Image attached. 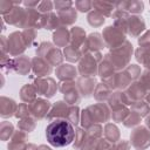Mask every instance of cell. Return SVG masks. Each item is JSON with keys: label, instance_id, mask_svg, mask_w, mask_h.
I'll list each match as a JSON object with an SVG mask.
<instances>
[{"label": "cell", "instance_id": "35", "mask_svg": "<svg viewBox=\"0 0 150 150\" xmlns=\"http://www.w3.org/2000/svg\"><path fill=\"white\" fill-rule=\"evenodd\" d=\"M63 56L69 62H79L80 59L82 57V53H81V49L75 48L71 45H69L63 49Z\"/></svg>", "mask_w": 150, "mask_h": 150}, {"label": "cell", "instance_id": "13", "mask_svg": "<svg viewBox=\"0 0 150 150\" xmlns=\"http://www.w3.org/2000/svg\"><path fill=\"white\" fill-rule=\"evenodd\" d=\"M103 83H105L112 91H123L132 83V80L124 70H122L115 73L114 76H111L109 80H107Z\"/></svg>", "mask_w": 150, "mask_h": 150}, {"label": "cell", "instance_id": "44", "mask_svg": "<svg viewBox=\"0 0 150 150\" xmlns=\"http://www.w3.org/2000/svg\"><path fill=\"white\" fill-rule=\"evenodd\" d=\"M86 132L89 137H93L95 139H101L103 137V128L98 123H96V124L89 127L88 129H86Z\"/></svg>", "mask_w": 150, "mask_h": 150}, {"label": "cell", "instance_id": "21", "mask_svg": "<svg viewBox=\"0 0 150 150\" xmlns=\"http://www.w3.org/2000/svg\"><path fill=\"white\" fill-rule=\"evenodd\" d=\"M25 13H26V8L20 7V6H14L13 9L8 14L2 16V20L8 25H12V26L20 28L22 25L23 18H25Z\"/></svg>", "mask_w": 150, "mask_h": 150}, {"label": "cell", "instance_id": "59", "mask_svg": "<svg viewBox=\"0 0 150 150\" xmlns=\"http://www.w3.org/2000/svg\"><path fill=\"white\" fill-rule=\"evenodd\" d=\"M25 150H38V145H35L34 143H27Z\"/></svg>", "mask_w": 150, "mask_h": 150}, {"label": "cell", "instance_id": "42", "mask_svg": "<svg viewBox=\"0 0 150 150\" xmlns=\"http://www.w3.org/2000/svg\"><path fill=\"white\" fill-rule=\"evenodd\" d=\"M75 138H74V142H73V148L75 150H79L81 148V145L83 144L84 139H86V136H87V132H86V129L83 128H76L75 129Z\"/></svg>", "mask_w": 150, "mask_h": 150}, {"label": "cell", "instance_id": "36", "mask_svg": "<svg viewBox=\"0 0 150 150\" xmlns=\"http://www.w3.org/2000/svg\"><path fill=\"white\" fill-rule=\"evenodd\" d=\"M87 21H88V23H89L91 27H101V26L104 23L105 18H104L101 13H98L97 11L93 9V11H90V12L88 13V15H87Z\"/></svg>", "mask_w": 150, "mask_h": 150}, {"label": "cell", "instance_id": "17", "mask_svg": "<svg viewBox=\"0 0 150 150\" xmlns=\"http://www.w3.org/2000/svg\"><path fill=\"white\" fill-rule=\"evenodd\" d=\"M69 107L70 105L66 101H57V102H55L52 105V108H50L46 120L49 121V122H52L54 120H67Z\"/></svg>", "mask_w": 150, "mask_h": 150}, {"label": "cell", "instance_id": "51", "mask_svg": "<svg viewBox=\"0 0 150 150\" xmlns=\"http://www.w3.org/2000/svg\"><path fill=\"white\" fill-rule=\"evenodd\" d=\"M14 1H9V0H1L0 1V13L2 16H5L6 14H8L13 7H14Z\"/></svg>", "mask_w": 150, "mask_h": 150}, {"label": "cell", "instance_id": "7", "mask_svg": "<svg viewBox=\"0 0 150 150\" xmlns=\"http://www.w3.org/2000/svg\"><path fill=\"white\" fill-rule=\"evenodd\" d=\"M130 144L136 150H145L150 146V130L145 125L136 127L130 134Z\"/></svg>", "mask_w": 150, "mask_h": 150}, {"label": "cell", "instance_id": "40", "mask_svg": "<svg viewBox=\"0 0 150 150\" xmlns=\"http://www.w3.org/2000/svg\"><path fill=\"white\" fill-rule=\"evenodd\" d=\"M80 120H81V112H80L79 105H70L69 111H68V116H67V121L69 123H71L74 127H77Z\"/></svg>", "mask_w": 150, "mask_h": 150}, {"label": "cell", "instance_id": "38", "mask_svg": "<svg viewBox=\"0 0 150 150\" xmlns=\"http://www.w3.org/2000/svg\"><path fill=\"white\" fill-rule=\"evenodd\" d=\"M14 125L8 122V121H4L0 124V139L1 141H9L11 137L14 134Z\"/></svg>", "mask_w": 150, "mask_h": 150}, {"label": "cell", "instance_id": "2", "mask_svg": "<svg viewBox=\"0 0 150 150\" xmlns=\"http://www.w3.org/2000/svg\"><path fill=\"white\" fill-rule=\"evenodd\" d=\"M111 118V110L107 103L97 102L83 109L81 111V125L83 129H88L89 127L98 123H108Z\"/></svg>", "mask_w": 150, "mask_h": 150}, {"label": "cell", "instance_id": "9", "mask_svg": "<svg viewBox=\"0 0 150 150\" xmlns=\"http://www.w3.org/2000/svg\"><path fill=\"white\" fill-rule=\"evenodd\" d=\"M33 86L38 95H41L46 98H50L55 95L56 90L59 89V83L55 82L53 77H36L33 81Z\"/></svg>", "mask_w": 150, "mask_h": 150}, {"label": "cell", "instance_id": "37", "mask_svg": "<svg viewBox=\"0 0 150 150\" xmlns=\"http://www.w3.org/2000/svg\"><path fill=\"white\" fill-rule=\"evenodd\" d=\"M35 127H36V120L33 118L32 116L19 120V122H18V129L21 131H25L27 134L32 132L35 129Z\"/></svg>", "mask_w": 150, "mask_h": 150}, {"label": "cell", "instance_id": "50", "mask_svg": "<svg viewBox=\"0 0 150 150\" xmlns=\"http://www.w3.org/2000/svg\"><path fill=\"white\" fill-rule=\"evenodd\" d=\"M100 139H95L93 137H89L88 135L86 136V139L83 142V144L81 145V148L79 150H95L96 149V145L98 143Z\"/></svg>", "mask_w": 150, "mask_h": 150}, {"label": "cell", "instance_id": "10", "mask_svg": "<svg viewBox=\"0 0 150 150\" xmlns=\"http://www.w3.org/2000/svg\"><path fill=\"white\" fill-rule=\"evenodd\" d=\"M7 45H8V55L9 56H20L23 55L25 50L28 48L22 35V32H13L7 36Z\"/></svg>", "mask_w": 150, "mask_h": 150}, {"label": "cell", "instance_id": "14", "mask_svg": "<svg viewBox=\"0 0 150 150\" xmlns=\"http://www.w3.org/2000/svg\"><path fill=\"white\" fill-rule=\"evenodd\" d=\"M104 47H105V43L103 41L102 34H100L97 32H94V33H90L87 36L83 46L81 47V53L83 55V54L91 53V52H100Z\"/></svg>", "mask_w": 150, "mask_h": 150}, {"label": "cell", "instance_id": "33", "mask_svg": "<svg viewBox=\"0 0 150 150\" xmlns=\"http://www.w3.org/2000/svg\"><path fill=\"white\" fill-rule=\"evenodd\" d=\"M115 73H117V71L115 70V68L112 67V64L108 60L103 59L102 62L98 66V75L102 79V82H105L107 80H109L111 76L115 75Z\"/></svg>", "mask_w": 150, "mask_h": 150}, {"label": "cell", "instance_id": "23", "mask_svg": "<svg viewBox=\"0 0 150 150\" xmlns=\"http://www.w3.org/2000/svg\"><path fill=\"white\" fill-rule=\"evenodd\" d=\"M18 109V104L13 98L1 96L0 97V116L2 118H9L12 116H15Z\"/></svg>", "mask_w": 150, "mask_h": 150}, {"label": "cell", "instance_id": "24", "mask_svg": "<svg viewBox=\"0 0 150 150\" xmlns=\"http://www.w3.org/2000/svg\"><path fill=\"white\" fill-rule=\"evenodd\" d=\"M32 70V60L27 55H20L14 59V73L26 76Z\"/></svg>", "mask_w": 150, "mask_h": 150}, {"label": "cell", "instance_id": "4", "mask_svg": "<svg viewBox=\"0 0 150 150\" xmlns=\"http://www.w3.org/2000/svg\"><path fill=\"white\" fill-rule=\"evenodd\" d=\"M103 60L100 52L83 54L77 64V71L82 77H95L98 74V66Z\"/></svg>", "mask_w": 150, "mask_h": 150}, {"label": "cell", "instance_id": "8", "mask_svg": "<svg viewBox=\"0 0 150 150\" xmlns=\"http://www.w3.org/2000/svg\"><path fill=\"white\" fill-rule=\"evenodd\" d=\"M125 35L127 34H124L121 29H118L114 25L105 27L102 32V38L105 43V47H108L110 49H114V48L121 46L122 43H124L127 41Z\"/></svg>", "mask_w": 150, "mask_h": 150}, {"label": "cell", "instance_id": "15", "mask_svg": "<svg viewBox=\"0 0 150 150\" xmlns=\"http://www.w3.org/2000/svg\"><path fill=\"white\" fill-rule=\"evenodd\" d=\"M145 30V21L141 15H129L125 25V33L131 38H139Z\"/></svg>", "mask_w": 150, "mask_h": 150}, {"label": "cell", "instance_id": "1", "mask_svg": "<svg viewBox=\"0 0 150 150\" xmlns=\"http://www.w3.org/2000/svg\"><path fill=\"white\" fill-rule=\"evenodd\" d=\"M75 129L67 120H54L46 128V138L52 146L63 148L74 142Z\"/></svg>", "mask_w": 150, "mask_h": 150}, {"label": "cell", "instance_id": "45", "mask_svg": "<svg viewBox=\"0 0 150 150\" xmlns=\"http://www.w3.org/2000/svg\"><path fill=\"white\" fill-rule=\"evenodd\" d=\"M124 71L130 76V79L132 80V82L138 81V79H139V76H141V74H142L141 67H139L138 64H129V66L124 69Z\"/></svg>", "mask_w": 150, "mask_h": 150}, {"label": "cell", "instance_id": "62", "mask_svg": "<svg viewBox=\"0 0 150 150\" xmlns=\"http://www.w3.org/2000/svg\"><path fill=\"white\" fill-rule=\"evenodd\" d=\"M145 101H146V103L150 105V91L146 94V96H145Z\"/></svg>", "mask_w": 150, "mask_h": 150}, {"label": "cell", "instance_id": "53", "mask_svg": "<svg viewBox=\"0 0 150 150\" xmlns=\"http://www.w3.org/2000/svg\"><path fill=\"white\" fill-rule=\"evenodd\" d=\"M138 81L142 83V86L149 93L150 91V70H148V69L143 70L142 74H141V76H139V79H138Z\"/></svg>", "mask_w": 150, "mask_h": 150}, {"label": "cell", "instance_id": "28", "mask_svg": "<svg viewBox=\"0 0 150 150\" xmlns=\"http://www.w3.org/2000/svg\"><path fill=\"white\" fill-rule=\"evenodd\" d=\"M59 27H61V23H60L57 14H55L53 12L47 13V14H42L41 28H45L47 30H54V29L56 30Z\"/></svg>", "mask_w": 150, "mask_h": 150}, {"label": "cell", "instance_id": "32", "mask_svg": "<svg viewBox=\"0 0 150 150\" xmlns=\"http://www.w3.org/2000/svg\"><path fill=\"white\" fill-rule=\"evenodd\" d=\"M103 135H104V138L112 144L118 142L120 137H121L120 129L114 123H105V125L103 128Z\"/></svg>", "mask_w": 150, "mask_h": 150}, {"label": "cell", "instance_id": "34", "mask_svg": "<svg viewBox=\"0 0 150 150\" xmlns=\"http://www.w3.org/2000/svg\"><path fill=\"white\" fill-rule=\"evenodd\" d=\"M135 57L137 62L141 63L145 69L150 70V48H142L138 47L135 50Z\"/></svg>", "mask_w": 150, "mask_h": 150}, {"label": "cell", "instance_id": "39", "mask_svg": "<svg viewBox=\"0 0 150 150\" xmlns=\"http://www.w3.org/2000/svg\"><path fill=\"white\" fill-rule=\"evenodd\" d=\"M131 111H135L141 117H146L150 114V105L146 103V101L142 100L131 105Z\"/></svg>", "mask_w": 150, "mask_h": 150}, {"label": "cell", "instance_id": "48", "mask_svg": "<svg viewBox=\"0 0 150 150\" xmlns=\"http://www.w3.org/2000/svg\"><path fill=\"white\" fill-rule=\"evenodd\" d=\"M75 8L81 13H89L93 9V1L90 0H77L75 1Z\"/></svg>", "mask_w": 150, "mask_h": 150}, {"label": "cell", "instance_id": "22", "mask_svg": "<svg viewBox=\"0 0 150 150\" xmlns=\"http://www.w3.org/2000/svg\"><path fill=\"white\" fill-rule=\"evenodd\" d=\"M27 141H28V134L21 130H16L11 137L7 144V149L8 150H25L27 145Z\"/></svg>", "mask_w": 150, "mask_h": 150}, {"label": "cell", "instance_id": "55", "mask_svg": "<svg viewBox=\"0 0 150 150\" xmlns=\"http://www.w3.org/2000/svg\"><path fill=\"white\" fill-rule=\"evenodd\" d=\"M74 5L73 1H62V0H57L54 2V7L56 9V12H61V11H66L68 8H71Z\"/></svg>", "mask_w": 150, "mask_h": 150}, {"label": "cell", "instance_id": "61", "mask_svg": "<svg viewBox=\"0 0 150 150\" xmlns=\"http://www.w3.org/2000/svg\"><path fill=\"white\" fill-rule=\"evenodd\" d=\"M145 127H146V128L150 130V114H149V115L145 117Z\"/></svg>", "mask_w": 150, "mask_h": 150}, {"label": "cell", "instance_id": "26", "mask_svg": "<svg viewBox=\"0 0 150 150\" xmlns=\"http://www.w3.org/2000/svg\"><path fill=\"white\" fill-rule=\"evenodd\" d=\"M86 39H87V35H86V32L82 27L75 26L70 29V45L73 47L81 49Z\"/></svg>", "mask_w": 150, "mask_h": 150}, {"label": "cell", "instance_id": "20", "mask_svg": "<svg viewBox=\"0 0 150 150\" xmlns=\"http://www.w3.org/2000/svg\"><path fill=\"white\" fill-rule=\"evenodd\" d=\"M55 74L61 82H64V81H75L79 71L77 68H75V66L69 63H62L59 67H56Z\"/></svg>", "mask_w": 150, "mask_h": 150}, {"label": "cell", "instance_id": "18", "mask_svg": "<svg viewBox=\"0 0 150 150\" xmlns=\"http://www.w3.org/2000/svg\"><path fill=\"white\" fill-rule=\"evenodd\" d=\"M96 80L95 77H79L76 80V87L80 91L82 97H90L94 94V90L96 88Z\"/></svg>", "mask_w": 150, "mask_h": 150}, {"label": "cell", "instance_id": "19", "mask_svg": "<svg viewBox=\"0 0 150 150\" xmlns=\"http://www.w3.org/2000/svg\"><path fill=\"white\" fill-rule=\"evenodd\" d=\"M116 9L124 11L130 15H139L144 11V2L139 0H131V1H120L115 2Z\"/></svg>", "mask_w": 150, "mask_h": 150}, {"label": "cell", "instance_id": "60", "mask_svg": "<svg viewBox=\"0 0 150 150\" xmlns=\"http://www.w3.org/2000/svg\"><path fill=\"white\" fill-rule=\"evenodd\" d=\"M38 150H53V149L47 146V145H45V144H41V145L38 146Z\"/></svg>", "mask_w": 150, "mask_h": 150}, {"label": "cell", "instance_id": "52", "mask_svg": "<svg viewBox=\"0 0 150 150\" xmlns=\"http://www.w3.org/2000/svg\"><path fill=\"white\" fill-rule=\"evenodd\" d=\"M53 7H54V2H52L49 0H46V1H40V5L38 6L36 9L41 14H47V13H50L53 11Z\"/></svg>", "mask_w": 150, "mask_h": 150}, {"label": "cell", "instance_id": "31", "mask_svg": "<svg viewBox=\"0 0 150 150\" xmlns=\"http://www.w3.org/2000/svg\"><path fill=\"white\" fill-rule=\"evenodd\" d=\"M36 95H38V93H36L33 83H26L20 89V98L23 103H27V104L32 103L35 98H38Z\"/></svg>", "mask_w": 150, "mask_h": 150}, {"label": "cell", "instance_id": "12", "mask_svg": "<svg viewBox=\"0 0 150 150\" xmlns=\"http://www.w3.org/2000/svg\"><path fill=\"white\" fill-rule=\"evenodd\" d=\"M28 105H29V110H30V116L33 118H35L36 121H40V120H43L47 117L53 104L48 101V98L38 97Z\"/></svg>", "mask_w": 150, "mask_h": 150}, {"label": "cell", "instance_id": "3", "mask_svg": "<svg viewBox=\"0 0 150 150\" xmlns=\"http://www.w3.org/2000/svg\"><path fill=\"white\" fill-rule=\"evenodd\" d=\"M132 52H134L132 45H131V42H129L127 40L121 46H118L114 49H110V52L107 53L103 56V59L108 60L112 64V67L115 68L116 71H122L130 64V59H131Z\"/></svg>", "mask_w": 150, "mask_h": 150}, {"label": "cell", "instance_id": "5", "mask_svg": "<svg viewBox=\"0 0 150 150\" xmlns=\"http://www.w3.org/2000/svg\"><path fill=\"white\" fill-rule=\"evenodd\" d=\"M35 54H36V56L43 57L45 60H47L52 66H56V67L62 64V61L64 57L62 52L56 46H54L52 42H48V41L41 42L38 46Z\"/></svg>", "mask_w": 150, "mask_h": 150}, {"label": "cell", "instance_id": "58", "mask_svg": "<svg viewBox=\"0 0 150 150\" xmlns=\"http://www.w3.org/2000/svg\"><path fill=\"white\" fill-rule=\"evenodd\" d=\"M22 5L26 7V8H38V6L40 5V1L39 0H35V1H22Z\"/></svg>", "mask_w": 150, "mask_h": 150}, {"label": "cell", "instance_id": "46", "mask_svg": "<svg viewBox=\"0 0 150 150\" xmlns=\"http://www.w3.org/2000/svg\"><path fill=\"white\" fill-rule=\"evenodd\" d=\"M0 67L5 73H13L14 71V59H11L9 55L1 56Z\"/></svg>", "mask_w": 150, "mask_h": 150}, {"label": "cell", "instance_id": "11", "mask_svg": "<svg viewBox=\"0 0 150 150\" xmlns=\"http://www.w3.org/2000/svg\"><path fill=\"white\" fill-rule=\"evenodd\" d=\"M59 90L63 94L64 101L69 105H77L81 102V94L77 90L75 81H64L59 83Z\"/></svg>", "mask_w": 150, "mask_h": 150}, {"label": "cell", "instance_id": "25", "mask_svg": "<svg viewBox=\"0 0 150 150\" xmlns=\"http://www.w3.org/2000/svg\"><path fill=\"white\" fill-rule=\"evenodd\" d=\"M53 41L55 46L59 47H67L70 43V30H68L67 27H59L54 33H53Z\"/></svg>", "mask_w": 150, "mask_h": 150}, {"label": "cell", "instance_id": "27", "mask_svg": "<svg viewBox=\"0 0 150 150\" xmlns=\"http://www.w3.org/2000/svg\"><path fill=\"white\" fill-rule=\"evenodd\" d=\"M93 9L101 13L104 18H108V16H112L114 12L116 11V6H115V2L95 0L93 1Z\"/></svg>", "mask_w": 150, "mask_h": 150}, {"label": "cell", "instance_id": "57", "mask_svg": "<svg viewBox=\"0 0 150 150\" xmlns=\"http://www.w3.org/2000/svg\"><path fill=\"white\" fill-rule=\"evenodd\" d=\"M8 49V45H7V38L1 35V56H5L6 54H8L7 52Z\"/></svg>", "mask_w": 150, "mask_h": 150}, {"label": "cell", "instance_id": "49", "mask_svg": "<svg viewBox=\"0 0 150 150\" xmlns=\"http://www.w3.org/2000/svg\"><path fill=\"white\" fill-rule=\"evenodd\" d=\"M22 35L25 38V41H26L28 48L35 43V39H36V30L35 29H23Z\"/></svg>", "mask_w": 150, "mask_h": 150}, {"label": "cell", "instance_id": "54", "mask_svg": "<svg viewBox=\"0 0 150 150\" xmlns=\"http://www.w3.org/2000/svg\"><path fill=\"white\" fill-rule=\"evenodd\" d=\"M138 45L142 48H150V29L145 30L144 34L138 38Z\"/></svg>", "mask_w": 150, "mask_h": 150}, {"label": "cell", "instance_id": "41", "mask_svg": "<svg viewBox=\"0 0 150 150\" xmlns=\"http://www.w3.org/2000/svg\"><path fill=\"white\" fill-rule=\"evenodd\" d=\"M141 121H142V117H141L138 114H136L135 111H131V110H130L129 115H128L127 118L123 121V125H124L125 128H135V127H138V125H139Z\"/></svg>", "mask_w": 150, "mask_h": 150}, {"label": "cell", "instance_id": "43", "mask_svg": "<svg viewBox=\"0 0 150 150\" xmlns=\"http://www.w3.org/2000/svg\"><path fill=\"white\" fill-rule=\"evenodd\" d=\"M129 112H130V109H129L128 107H123V108H121V109H117V110L111 111V118H112V121L116 122V123L123 122V121L127 118V116L129 115Z\"/></svg>", "mask_w": 150, "mask_h": 150}, {"label": "cell", "instance_id": "30", "mask_svg": "<svg viewBox=\"0 0 150 150\" xmlns=\"http://www.w3.org/2000/svg\"><path fill=\"white\" fill-rule=\"evenodd\" d=\"M57 16H59V20H60L61 26L67 27V26H71L76 21L77 13H76V9L71 7V8H68L66 11L57 12Z\"/></svg>", "mask_w": 150, "mask_h": 150}, {"label": "cell", "instance_id": "16", "mask_svg": "<svg viewBox=\"0 0 150 150\" xmlns=\"http://www.w3.org/2000/svg\"><path fill=\"white\" fill-rule=\"evenodd\" d=\"M32 71L36 77H48L53 71V66L43 57L35 56L32 59Z\"/></svg>", "mask_w": 150, "mask_h": 150}, {"label": "cell", "instance_id": "56", "mask_svg": "<svg viewBox=\"0 0 150 150\" xmlns=\"http://www.w3.org/2000/svg\"><path fill=\"white\" fill-rule=\"evenodd\" d=\"M130 142L125 141V139H120L118 142L112 144V150H130Z\"/></svg>", "mask_w": 150, "mask_h": 150}, {"label": "cell", "instance_id": "6", "mask_svg": "<svg viewBox=\"0 0 150 150\" xmlns=\"http://www.w3.org/2000/svg\"><path fill=\"white\" fill-rule=\"evenodd\" d=\"M146 94H148V91H146V89L142 86V83H141L139 81H135V82H132L125 90L122 91L121 96H122L123 103H124L127 107H128V105L131 107V105L135 104L136 102L144 100L145 96H146Z\"/></svg>", "mask_w": 150, "mask_h": 150}, {"label": "cell", "instance_id": "29", "mask_svg": "<svg viewBox=\"0 0 150 150\" xmlns=\"http://www.w3.org/2000/svg\"><path fill=\"white\" fill-rule=\"evenodd\" d=\"M111 94H112V90L105 84V83H97L96 84V88H95V90H94V97H95V100L97 101V102H103V103H105V102H108V100L110 98V96H111Z\"/></svg>", "mask_w": 150, "mask_h": 150}, {"label": "cell", "instance_id": "47", "mask_svg": "<svg viewBox=\"0 0 150 150\" xmlns=\"http://www.w3.org/2000/svg\"><path fill=\"white\" fill-rule=\"evenodd\" d=\"M30 116V110H29V105L27 103H19L18 104V109H16V112H15V117L18 120H22V118H26V117H29Z\"/></svg>", "mask_w": 150, "mask_h": 150}]
</instances>
